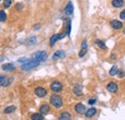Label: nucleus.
Masks as SVG:
<instances>
[{"label":"nucleus","instance_id":"obj_1","mask_svg":"<svg viewBox=\"0 0 125 120\" xmlns=\"http://www.w3.org/2000/svg\"><path fill=\"white\" fill-rule=\"evenodd\" d=\"M49 102L50 104L53 106L55 109H61L63 106V102H62V97L58 94H53L50 96L49 98Z\"/></svg>","mask_w":125,"mask_h":120},{"label":"nucleus","instance_id":"obj_2","mask_svg":"<svg viewBox=\"0 0 125 120\" xmlns=\"http://www.w3.org/2000/svg\"><path fill=\"white\" fill-rule=\"evenodd\" d=\"M40 63H41L40 61H38V60H35V59H28L25 63H23L21 65V69L24 70V71H29V70H32L33 68L39 66Z\"/></svg>","mask_w":125,"mask_h":120},{"label":"nucleus","instance_id":"obj_3","mask_svg":"<svg viewBox=\"0 0 125 120\" xmlns=\"http://www.w3.org/2000/svg\"><path fill=\"white\" fill-rule=\"evenodd\" d=\"M50 90L52 92H54V94H58L62 91V85L61 82L59 81H53L50 85Z\"/></svg>","mask_w":125,"mask_h":120},{"label":"nucleus","instance_id":"obj_4","mask_svg":"<svg viewBox=\"0 0 125 120\" xmlns=\"http://www.w3.org/2000/svg\"><path fill=\"white\" fill-rule=\"evenodd\" d=\"M32 57H33V59H35V60H37L38 61L42 62V61L46 60L47 53L45 52V51H37V52L33 53Z\"/></svg>","mask_w":125,"mask_h":120},{"label":"nucleus","instance_id":"obj_5","mask_svg":"<svg viewBox=\"0 0 125 120\" xmlns=\"http://www.w3.org/2000/svg\"><path fill=\"white\" fill-rule=\"evenodd\" d=\"M34 92H35V94H36L38 97H40V98H44L47 95V90L45 88H42V87H38V88H36L35 90H34Z\"/></svg>","mask_w":125,"mask_h":120},{"label":"nucleus","instance_id":"obj_6","mask_svg":"<svg viewBox=\"0 0 125 120\" xmlns=\"http://www.w3.org/2000/svg\"><path fill=\"white\" fill-rule=\"evenodd\" d=\"M110 26L114 29V30H120L123 28V23L117 19H113L110 21Z\"/></svg>","mask_w":125,"mask_h":120},{"label":"nucleus","instance_id":"obj_7","mask_svg":"<svg viewBox=\"0 0 125 120\" xmlns=\"http://www.w3.org/2000/svg\"><path fill=\"white\" fill-rule=\"evenodd\" d=\"M106 89H107V90H108L109 92H111V93H116V92L118 91V86H117V84L115 83V82H110L109 84L107 85Z\"/></svg>","mask_w":125,"mask_h":120},{"label":"nucleus","instance_id":"obj_8","mask_svg":"<svg viewBox=\"0 0 125 120\" xmlns=\"http://www.w3.org/2000/svg\"><path fill=\"white\" fill-rule=\"evenodd\" d=\"M39 111H40V113H42V115L49 113V111H50V106L48 105L47 103H42V104L41 105V107H40V109H39Z\"/></svg>","mask_w":125,"mask_h":120},{"label":"nucleus","instance_id":"obj_9","mask_svg":"<svg viewBox=\"0 0 125 120\" xmlns=\"http://www.w3.org/2000/svg\"><path fill=\"white\" fill-rule=\"evenodd\" d=\"M74 110H75V111L79 113V114H85V112H86V106L84 105V104H82V103H78V104H76L75 107H74Z\"/></svg>","mask_w":125,"mask_h":120},{"label":"nucleus","instance_id":"obj_10","mask_svg":"<svg viewBox=\"0 0 125 120\" xmlns=\"http://www.w3.org/2000/svg\"><path fill=\"white\" fill-rule=\"evenodd\" d=\"M73 10H74V8H73V4H72V2L69 1V2L67 3V5L65 6L64 10H63V13H64V15H72Z\"/></svg>","mask_w":125,"mask_h":120},{"label":"nucleus","instance_id":"obj_11","mask_svg":"<svg viewBox=\"0 0 125 120\" xmlns=\"http://www.w3.org/2000/svg\"><path fill=\"white\" fill-rule=\"evenodd\" d=\"M96 112H97V110H96L95 108H90L89 110H86L85 116H86L87 118H92V117H94V115L96 114Z\"/></svg>","mask_w":125,"mask_h":120},{"label":"nucleus","instance_id":"obj_12","mask_svg":"<svg viewBox=\"0 0 125 120\" xmlns=\"http://www.w3.org/2000/svg\"><path fill=\"white\" fill-rule=\"evenodd\" d=\"M65 58V53L62 50H58L54 53V55L52 56L53 60H57V59H64Z\"/></svg>","mask_w":125,"mask_h":120},{"label":"nucleus","instance_id":"obj_13","mask_svg":"<svg viewBox=\"0 0 125 120\" xmlns=\"http://www.w3.org/2000/svg\"><path fill=\"white\" fill-rule=\"evenodd\" d=\"M59 40H61V34H55V35H53V36L50 38V40H49V44H50V46H51V47L54 46V44H55Z\"/></svg>","mask_w":125,"mask_h":120},{"label":"nucleus","instance_id":"obj_14","mask_svg":"<svg viewBox=\"0 0 125 120\" xmlns=\"http://www.w3.org/2000/svg\"><path fill=\"white\" fill-rule=\"evenodd\" d=\"M111 4L114 8H121L124 6L125 2L124 0H112Z\"/></svg>","mask_w":125,"mask_h":120},{"label":"nucleus","instance_id":"obj_15","mask_svg":"<svg viewBox=\"0 0 125 120\" xmlns=\"http://www.w3.org/2000/svg\"><path fill=\"white\" fill-rule=\"evenodd\" d=\"M59 120H70L71 119V115L68 111H62L60 113L59 117H58Z\"/></svg>","mask_w":125,"mask_h":120},{"label":"nucleus","instance_id":"obj_16","mask_svg":"<svg viewBox=\"0 0 125 120\" xmlns=\"http://www.w3.org/2000/svg\"><path fill=\"white\" fill-rule=\"evenodd\" d=\"M2 69L4 70V71H13V70H15V65H14V63H5V64H3L2 66Z\"/></svg>","mask_w":125,"mask_h":120},{"label":"nucleus","instance_id":"obj_17","mask_svg":"<svg viewBox=\"0 0 125 120\" xmlns=\"http://www.w3.org/2000/svg\"><path fill=\"white\" fill-rule=\"evenodd\" d=\"M73 92H74V94H75V95H77V96L82 95V94H83L82 87H81L80 85H76V86L73 88Z\"/></svg>","mask_w":125,"mask_h":120},{"label":"nucleus","instance_id":"obj_18","mask_svg":"<svg viewBox=\"0 0 125 120\" xmlns=\"http://www.w3.org/2000/svg\"><path fill=\"white\" fill-rule=\"evenodd\" d=\"M31 120H44V117L40 112H35L31 115Z\"/></svg>","mask_w":125,"mask_h":120},{"label":"nucleus","instance_id":"obj_19","mask_svg":"<svg viewBox=\"0 0 125 120\" xmlns=\"http://www.w3.org/2000/svg\"><path fill=\"white\" fill-rule=\"evenodd\" d=\"M117 73H118V67H117V65H113L112 68L110 69L109 71L110 76H115L117 75Z\"/></svg>","mask_w":125,"mask_h":120},{"label":"nucleus","instance_id":"obj_20","mask_svg":"<svg viewBox=\"0 0 125 120\" xmlns=\"http://www.w3.org/2000/svg\"><path fill=\"white\" fill-rule=\"evenodd\" d=\"M95 44L97 45L99 48L103 49V50L107 49V46H106V44H105V42H104L103 40H95Z\"/></svg>","mask_w":125,"mask_h":120},{"label":"nucleus","instance_id":"obj_21","mask_svg":"<svg viewBox=\"0 0 125 120\" xmlns=\"http://www.w3.org/2000/svg\"><path fill=\"white\" fill-rule=\"evenodd\" d=\"M16 110V108L15 106H9V107H7V108L4 110V113H6V114L12 113V112H14Z\"/></svg>","mask_w":125,"mask_h":120},{"label":"nucleus","instance_id":"obj_22","mask_svg":"<svg viewBox=\"0 0 125 120\" xmlns=\"http://www.w3.org/2000/svg\"><path fill=\"white\" fill-rule=\"evenodd\" d=\"M6 20H7V15H6V13L3 10H0V21L1 22H4Z\"/></svg>","mask_w":125,"mask_h":120},{"label":"nucleus","instance_id":"obj_23","mask_svg":"<svg viewBox=\"0 0 125 120\" xmlns=\"http://www.w3.org/2000/svg\"><path fill=\"white\" fill-rule=\"evenodd\" d=\"M67 24H68V26H67L66 34H67V36H69L70 35V31H71V19L70 18H67Z\"/></svg>","mask_w":125,"mask_h":120},{"label":"nucleus","instance_id":"obj_24","mask_svg":"<svg viewBox=\"0 0 125 120\" xmlns=\"http://www.w3.org/2000/svg\"><path fill=\"white\" fill-rule=\"evenodd\" d=\"M6 80H7L6 76L0 75V86H3V87H4V85H5V83H6Z\"/></svg>","mask_w":125,"mask_h":120},{"label":"nucleus","instance_id":"obj_25","mask_svg":"<svg viewBox=\"0 0 125 120\" xmlns=\"http://www.w3.org/2000/svg\"><path fill=\"white\" fill-rule=\"evenodd\" d=\"M87 51H88V49H84V48H81V50H80V52H79L78 56L80 58H82V57H84L85 55H86V53H87Z\"/></svg>","mask_w":125,"mask_h":120},{"label":"nucleus","instance_id":"obj_26","mask_svg":"<svg viewBox=\"0 0 125 120\" xmlns=\"http://www.w3.org/2000/svg\"><path fill=\"white\" fill-rule=\"evenodd\" d=\"M3 5L5 8H9L12 5V0H4L3 1Z\"/></svg>","mask_w":125,"mask_h":120},{"label":"nucleus","instance_id":"obj_27","mask_svg":"<svg viewBox=\"0 0 125 120\" xmlns=\"http://www.w3.org/2000/svg\"><path fill=\"white\" fill-rule=\"evenodd\" d=\"M36 42H37V39H36V37H32V38L29 39V40H28V44H30V45L35 44Z\"/></svg>","mask_w":125,"mask_h":120},{"label":"nucleus","instance_id":"obj_28","mask_svg":"<svg viewBox=\"0 0 125 120\" xmlns=\"http://www.w3.org/2000/svg\"><path fill=\"white\" fill-rule=\"evenodd\" d=\"M81 47L84 48V49H88V44H87V40H84L82 41V44H81Z\"/></svg>","mask_w":125,"mask_h":120},{"label":"nucleus","instance_id":"obj_29","mask_svg":"<svg viewBox=\"0 0 125 120\" xmlns=\"http://www.w3.org/2000/svg\"><path fill=\"white\" fill-rule=\"evenodd\" d=\"M119 17L122 19V20H125V10L121 11L120 14H119Z\"/></svg>","mask_w":125,"mask_h":120},{"label":"nucleus","instance_id":"obj_30","mask_svg":"<svg viewBox=\"0 0 125 120\" xmlns=\"http://www.w3.org/2000/svg\"><path fill=\"white\" fill-rule=\"evenodd\" d=\"M117 74H118V75H117L118 76V78H123V77L125 76V72L123 71V70H120V71H118Z\"/></svg>","mask_w":125,"mask_h":120},{"label":"nucleus","instance_id":"obj_31","mask_svg":"<svg viewBox=\"0 0 125 120\" xmlns=\"http://www.w3.org/2000/svg\"><path fill=\"white\" fill-rule=\"evenodd\" d=\"M22 8H23V6H22V4H20V3H17L16 5V9L17 11H20V10H22Z\"/></svg>","mask_w":125,"mask_h":120},{"label":"nucleus","instance_id":"obj_32","mask_svg":"<svg viewBox=\"0 0 125 120\" xmlns=\"http://www.w3.org/2000/svg\"><path fill=\"white\" fill-rule=\"evenodd\" d=\"M28 59H26V58H20V59H18V62H20V63H25L26 61H27Z\"/></svg>","mask_w":125,"mask_h":120},{"label":"nucleus","instance_id":"obj_33","mask_svg":"<svg viewBox=\"0 0 125 120\" xmlns=\"http://www.w3.org/2000/svg\"><path fill=\"white\" fill-rule=\"evenodd\" d=\"M95 103H96V99H90L88 101V104L89 105H94Z\"/></svg>","mask_w":125,"mask_h":120},{"label":"nucleus","instance_id":"obj_34","mask_svg":"<svg viewBox=\"0 0 125 120\" xmlns=\"http://www.w3.org/2000/svg\"><path fill=\"white\" fill-rule=\"evenodd\" d=\"M116 57H117L116 54H112V55H111V59H112V60H116Z\"/></svg>","mask_w":125,"mask_h":120},{"label":"nucleus","instance_id":"obj_35","mask_svg":"<svg viewBox=\"0 0 125 120\" xmlns=\"http://www.w3.org/2000/svg\"><path fill=\"white\" fill-rule=\"evenodd\" d=\"M40 27H41V25H40V24H37V25H35V26H34V29L38 30V29H40Z\"/></svg>","mask_w":125,"mask_h":120},{"label":"nucleus","instance_id":"obj_36","mask_svg":"<svg viewBox=\"0 0 125 120\" xmlns=\"http://www.w3.org/2000/svg\"><path fill=\"white\" fill-rule=\"evenodd\" d=\"M123 34L125 35V28H123Z\"/></svg>","mask_w":125,"mask_h":120},{"label":"nucleus","instance_id":"obj_37","mask_svg":"<svg viewBox=\"0 0 125 120\" xmlns=\"http://www.w3.org/2000/svg\"><path fill=\"white\" fill-rule=\"evenodd\" d=\"M0 1H1V0H0Z\"/></svg>","mask_w":125,"mask_h":120}]
</instances>
